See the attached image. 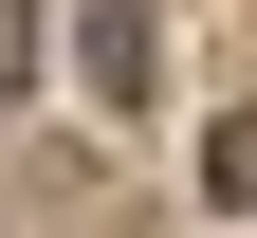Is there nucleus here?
<instances>
[{"instance_id":"f257e3e1","label":"nucleus","mask_w":257,"mask_h":238,"mask_svg":"<svg viewBox=\"0 0 257 238\" xmlns=\"http://www.w3.org/2000/svg\"><path fill=\"white\" fill-rule=\"evenodd\" d=\"M74 55H92V92H110V110H147V74H166V19H147V0H92V19H74Z\"/></svg>"},{"instance_id":"f03ea898","label":"nucleus","mask_w":257,"mask_h":238,"mask_svg":"<svg viewBox=\"0 0 257 238\" xmlns=\"http://www.w3.org/2000/svg\"><path fill=\"white\" fill-rule=\"evenodd\" d=\"M202 201H257V110H239V128L202 147Z\"/></svg>"},{"instance_id":"7ed1b4c3","label":"nucleus","mask_w":257,"mask_h":238,"mask_svg":"<svg viewBox=\"0 0 257 238\" xmlns=\"http://www.w3.org/2000/svg\"><path fill=\"white\" fill-rule=\"evenodd\" d=\"M19 74H37V19H19V0H0V92H19Z\"/></svg>"}]
</instances>
